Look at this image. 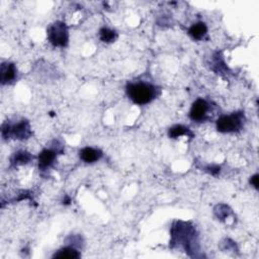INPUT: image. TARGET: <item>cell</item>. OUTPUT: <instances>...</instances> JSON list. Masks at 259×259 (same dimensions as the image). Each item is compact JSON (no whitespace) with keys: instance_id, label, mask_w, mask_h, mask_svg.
<instances>
[{"instance_id":"2","label":"cell","mask_w":259,"mask_h":259,"mask_svg":"<svg viewBox=\"0 0 259 259\" xmlns=\"http://www.w3.org/2000/svg\"><path fill=\"white\" fill-rule=\"evenodd\" d=\"M172 242L175 244H181L187 251H191L195 244L194 235L195 230L192 226L184 222H176L172 227ZM186 251V252H187Z\"/></svg>"},{"instance_id":"12","label":"cell","mask_w":259,"mask_h":259,"mask_svg":"<svg viewBox=\"0 0 259 259\" xmlns=\"http://www.w3.org/2000/svg\"><path fill=\"white\" fill-rule=\"evenodd\" d=\"M80 253L73 247H65L58 250L54 255L53 258H79Z\"/></svg>"},{"instance_id":"9","label":"cell","mask_w":259,"mask_h":259,"mask_svg":"<svg viewBox=\"0 0 259 259\" xmlns=\"http://www.w3.org/2000/svg\"><path fill=\"white\" fill-rule=\"evenodd\" d=\"M79 156H80V159L84 161L85 163H94L101 158L102 152L99 149L85 147L80 150Z\"/></svg>"},{"instance_id":"6","label":"cell","mask_w":259,"mask_h":259,"mask_svg":"<svg viewBox=\"0 0 259 259\" xmlns=\"http://www.w3.org/2000/svg\"><path fill=\"white\" fill-rule=\"evenodd\" d=\"M209 112V103L202 98L196 99L192 105L189 112V118L193 121H197V123H201L207 118Z\"/></svg>"},{"instance_id":"10","label":"cell","mask_w":259,"mask_h":259,"mask_svg":"<svg viewBox=\"0 0 259 259\" xmlns=\"http://www.w3.org/2000/svg\"><path fill=\"white\" fill-rule=\"evenodd\" d=\"M208 32V27L205 23H196L192 24L189 29H188V34L193 40H202Z\"/></svg>"},{"instance_id":"14","label":"cell","mask_w":259,"mask_h":259,"mask_svg":"<svg viewBox=\"0 0 259 259\" xmlns=\"http://www.w3.org/2000/svg\"><path fill=\"white\" fill-rule=\"evenodd\" d=\"M99 38L104 43H113L117 40L118 34L116 30H113L109 27H102L99 30Z\"/></svg>"},{"instance_id":"15","label":"cell","mask_w":259,"mask_h":259,"mask_svg":"<svg viewBox=\"0 0 259 259\" xmlns=\"http://www.w3.org/2000/svg\"><path fill=\"white\" fill-rule=\"evenodd\" d=\"M208 171L212 174V175H217L220 172V167L217 165H212V166H208Z\"/></svg>"},{"instance_id":"7","label":"cell","mask_w":259,"mask_h":259,"mask_svg":"<svg viewBox=\"0 0 259 259\" xmlns=\"http://www.w3.org/2000/svg\"><path fill=\"white\" fill-rule=\"evenodd\" d=\"M18 76V69L14 64L9 62H3L0 68V81L2 85L10 84L14 82Z\"/></svg>"},{"instance_id":"11","label":"cell","mask_w":259,"mask_h":259,"mask_svg":"<svg viewBox=\"0 0 259 259\" xmlns=\"http://www.w3.org/2000/svg\"><path fill=\"white\" fill-rule=\"evenodd\" d=\"M32 159H33V156L30 155L28 152L19 151L11 156L10 163H11V165L19 166V165H24V164L28 163Z\"/></svg>"},{"instance_id":"5","label":"cell","mask_w":259,"mask_h":259,"mask_svg":"<svg viewBox=\"0 0 259 259\" xmlns=\"http://www.w3.org/2000/svg\"><path fill=\"white\" fill-rule=\"evenodd\" d=\"M48 40L54 47H66L69 42L68 27L62 22H56L48 28Z\"/></svg>"},{"instance_id":"8","label":"cell","mask_w":259,"mask_h":259,"mask_svg":"<svg viewBox=\"0 0 259 259\" xmlns=\"http://www.w3.org/2000/svg\"><path fill=\"white\" fill-rule=\"evenodd\" d=\"M57 158L56 151L53 149H44L39 155V168L42 171L47 170L54 164Z\"/></svg>"},{"instance_id":"3","label":"cell","mask_w":259,"mask_h":259,"mask_svg":"<svg viewBox=\"0 0 259 259\" xmlns=\"http://www.w3.org/2000/svg\"><path fill=\"white\" fill-rule=\"evenodd\" d=\"M1 134L3 139H18L24 140L32 135L30 127L27 120H21L15 124L5 123L2 125Z\"/></svg>"},{"instance_id":"16","label":"cell","mask_w":259,"mask_h":259,"mask_svg":"<svg viewBox=\"0 0 259 259\" xmlns=\"http://www.w3.org/2000/svg\"><path fill=\"white\" fill-rule=\"evenodd\" d=\"M250 182H251V185L256 188L258 189V174H255L251 177L250 179Z\"/></svg>"},{"instance_id":"1","label":"cell","mask_w":259,"mask_h":259,"mask_svg":"<svg viewBox=\"0 0 259 259\" xmlns=\"http://www.w3.org/2000/svg\"><path fill=\"white\" fill-rule=\"evenodd\" d=\"M127 94L136 104L144 105L150 103L159 94V89L148 82H130L127 85Z\"/></svg>"},{"instance_id":"13","label":"cell","mask_w":259,"mask_h":259,"mask_svg":"<svg viewBox=\"0 0 259 259\" xmlns=\"http://www.w3.org/2000/svg\"><path fill=\"white\" fill-rule=\"evenodd\" d=\"M168 136L170 137L171 139H176V138H178V137H181V136L192 137V133L187 127H184V126H181V125H177V126L172 127L171 129H169Z\"/></svg>"},{"instance_id":"4","label":"cell","mask_w":259,"mask_h":259,"mask_svg":"<svg viewBox=\"0 0 259 259\" xmlns=\"http://www.w3.org/2000/svg\"><path fill=\"white\" fill-rule=\"evenodd\" d=\"M245 121L243 113H234L229 116H223L217 120V130L220 133H235L242 129Z\"/></svg>"}]
</instances>
